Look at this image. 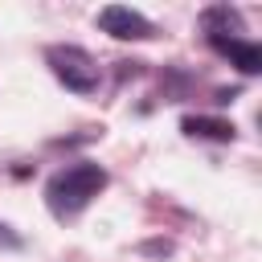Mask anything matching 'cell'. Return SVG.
I'll use <instances>...</instances> for the list:
<instances>
[{"instance_id":"obj_1","label":"cell","mask_w":262,"mask_h":262,"mask_svg":"<svg viewBox=\"0 0 262 262\" xmlns=\"http://www.w3.org/2000/svg\"><path fill=\"white\" fill-rule=\"evenodd\" d=\"M106 188V168L102 164H90V160H78L70 168H61L49 184H45V205L57 221L82 213L98 192Z\"/></svg>"},{"instance_id":"obj_2","label":"cell","mask_w":262,"mask_h":262,"mask_svg":"<svg viewBox=\"0 0 262 262\" xmlns=\"http://www.w3.org/2000/svg\"><path fill=\"white\" fill-rule=\"evenodd\" d=\"M45 61H49L53 78L66 90H74V94H94L98 90V78L102 74H98V61L86 49H78V45H49Z\"/></svg>"},{"instance_id":"obj_3","label":"cell","mask_w":262,"mask_h":262,"mask_svg":"<svg viewBox=\"0 0 262 262\" xmlns=\"http://www.w3.org/2000/svg\"><path fill=\"white\" fill-rule=\"evenodd\" d=\"M98 29L111 33L115 41H147V37H156V25H151L143 12L127 8V4H106V8H98Z\"/></svg>"},{"instance_id":"obj_4","label":"cell","mask_w":262,"mask_h":262,"mask_svg":"<svg viewBox=\"0 0 262 262\" xmlns=\"http://www.w3.org/2000/svg\"><path fill=\"white\" fill-rule=\"evenodd\" d=\"M209 45L217 53H225L242 74H258L262 70V45L258 41H242V37H209Z\"/></svg>"},{"instance_id":"obj_5","label":"cell","mask_w":262,"mask_h":262,"mask_svg":"<svg viewBox=\"0 0 262 262\" xmlns=\"http://www.w3.org/2000/svg\"><path fill=\"white\" fill-rule=\"evenodd\" d=\"M180 131L192 135V139H217V143H229L237 135V127L229 119H213V115H184L180 119Z\"/></svg>"},{"instance_id":"obj_6","label":"cell","mask_w":262,"mask_h":262,"mask_svg":"<svg viewBox=\"0 0 262 262\" xmlns=\"http://www.w3.org/2000/svg\"><path fill=\"white\" fill-rule=\"evenodd\" d=\"M205 29H209V37H225L229 29H242V16L229 4H217V8L205 12Z\"/></svg>"},{"instance_id":"obj_7","label":"cell","mask_w":262,"mask_h":262,"mask_svg":"<svg viewBox=\"0 0 262 262\" xmlns=\"http://www.w3.org/2000/svg\"><path fill=\"white\" fill-rule=\"evenodd\" d=\"M0 242H4V246H20V237H8V233H4V225H0Z\"/></svg>"}]
</instances>
